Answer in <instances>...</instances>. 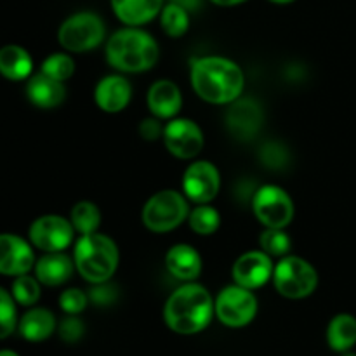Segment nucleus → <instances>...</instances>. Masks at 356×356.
I'll list each match as a JSON object with an SVG mask.
<instances>
[{"label": "nucleus", "mask_w": 356, "mask_h": 356, "mask_svg": "<svg viewBox=\"0 0 356 356\" xmlns=\"http://www.w3.org/2000/svg\"><path fill=\"white\" fill-rule=\"evenodd\" d=\"M191 86L207 103L229 104L243 92L245 76L232 59L205 56L191 63Z\"/></svg>", "instance_id": "f257e3e1"}, {"label": "nucleus", "mask_w": 356, "mask_h": 356, "mask_svg": "<svg viewBox=\"0 0 356 356\" xmlns=\"http://www.w3.org/2000/svg\"><path fill=\"white\" fill-rule=\"evenodd\" d=\"M214 313V301L207 289L190 282L170 294L163 318L172 332L191 336L207 329Z\"/></svg>", "instance_id": "f03ea898"}, {"label": "nucleus", "mask_w": 356, "mask_h": 356, "mask_svg": "<svg viewBox=\"0 0 356 356\" xmlns=\"http://www.w3.org/2000/svg\"><path fill=\"white\" fill-rule=\"evenodd\" d=\"M160 49L155 38L138 26H129L111 35L106 59L113 68L125 73H141L159 61Z\"/></svg>", "instance_id": "7ed1b4c3"}, {"label": "nucleus", "mask_w": 356, "mask_h": 356, "mask_svg": "<svg viewBox=\"0 0 356 356\" xmlns=\"http://www.w3.org/2000/svg\"><path fill=\"white\" fill-rule=\"evenodd\" d=\"M118 247L101 233L82 235L73 250L75 268L89 284H104L118 268Z\"/></svg>", "instance_id": "20e7f679"}, {"label": "nucleus", "mask_w": 356, "mask_h": 356, "mask_svg": "<svg viewBox=\"0 0 356 356\" xmlns=\"http://www.w3.org/2000/svg\"><path fill=\"white\" fill-rule=\"evenodd\" d=\"M190 216L188 200L176 190H162L153 195L143 209V222L153 233L176 229Z\"/></svg>", "instance_id": "39448f33"}, {"label": "nucleus", "mask_w": 356, "mask_h": 356, "mask_svg": "<svg viewBox=\"0 0 356 356\" xmlns=\"http://www.w3.org/2000/svg\"><path fill=\"white\" fill-rule=\"evenodd\" d=\"M273 282L284 298L302 299L315 292L318 273L308 261L298 256H287L275 266Z\"/></svg>", "instance_id": "423d86ee"}, {"label": "nucleus", "mask_w": 356, "mask_h": 356, "mask_svg": "<svg viewBox=\"0 0 356 356\" xmlns=\"http://www.w3.org/2000/svg\"><path fill=\"white\" fill-rule=\"evenodd\" d=\"M104 23L97 14L76 13L59 28V44L70 52H87L103 42Z\"/></svg>", "instance_id": "0eeeda50"}, {"label": "nucleus", "mask_w": 356, "mask_h": 356, "mask_svg": "<svg viewBox=\"0 0 356 356\" xmlns=\"http://www.w3.org/2000/svg\"><path fill=\"white\" fill-rule=\"evenodd\" d=\"M214 312L219 322L232 329L245 327L256 318L257 299L250 289L240 285H229L214 301Z\"/></svg>", "instance_id": "6e6552de"}, {"label": "nucleus", "mask_w": 356, "mask_h": 356, "mask_svg": "<svg viewBox=\"0 0 356 356\" xmlns=\"http://www.w3.org/2000/svg\"><path fill=\"white\" fill-rule=\"evenodd\" d=\"M252 209L256 218L266 228L284 229L294 219V202L291 195L275 184H266L256 191Z\"/></svg>", "instance_id": "1a4fd4ad"}, {"label": "nucleus", "mask_w": 356, "mask_h": 356, "mask_svg": "<svg viewBox=\"0 0 356 356\" xmlns=\"http://www.w3.org/2000/svg\"><path fill=\"white\" fill-rule=\"evenodd\" d=\"M73 228L72 221L63 216L47 214L35 219L30 226V242L44 252H63L72 243Z\"/></svg>", "instance_id": "9d476101"}, {"label": "nucleus", "mask_w": 356, "mask_h": 356, "mask_svg": "<svg viewBox=\"0 0 356 356\" xmlns=\"http://www.w3.org/2000/svg\"><path fill=\"white\" fill-rule=\"evenodd\" d=\"M221 188V176L214 163L200 162L191 163L183 176V190L188 200L195 204H209L214 200Z\"/></svg>", "instance_id": "9b49d317"}, {"label": "nucleus", "mask_w": 356, "mask_h": 356, "mask_svg": "<svg viewBox=\"0 0 356 356\" xmlns=\"http://www.w3.org/2000/svg\"><path fill=\"white\" fill-rule=\"evenodd\" d=\"M163 141L167 149L181 160L193 159L204 148L202 129L188 118H172L163 127Z\"/></svg>", "instance_id": "f8f14e48"}, {"label": "nucleus", "mask_w": 356, "mask_h": 356, "mask_svg": "<svg viewBox=\"0 0 356 356\" xmlns=\"http://www.w3.org/2000/svg\"><path fill=\"white\" fill-rule=\"evenodd\" d=\"M275 266L271 257L263 250H252L240 256L233 264V280L240 287L254 291L259 289L273 277Z\"/></svg>", "instance_id": "ddd939ff"}, {"label": "nucleus", "mask_w": 356, "mask_h": 356, "mask_svg": "<svg viewBox=\"0 0 356 356\" xmlns=\"http://www.w3.org/2000/svg\"><path fill=\"white\" fill-rule=\"evenodd\" d=\"M35 266V256L30 243L13 233L0 235V275L19 277Z\"/></svg>", "instance_id": "4468645a"}, {"label": "nucleus", "mask_w": 356, "mask_h": 356, "mask_svg": "<svg viewBox=\"0 0 356 356\" xmlns=\"http://www.w3.org/2000/svg\"><path fill=\"white\" fill-rule=\"evenodd\" d=\"M226 111V125L235 138L252 139L263 125V110L252 97L235 99Z\"/></svg>", "instance_id": "2eb2a0df"}, {"label": "nucleus", "mask_w": 356, "mask_h": 356, "mask_svg": "<svg viewBox=\"0 0 356 356\" xmlns=\"http://www.w3.org/2000/svg\"><path fill=\"white\" fill-rule=\"evenodd\" d=\"M132 87L125 76L108 75L99 80L94 90V99L97 106L106 113H118L125 110L131 101Z\"/></svg>", "instance_id": "dca6fc26"}, {"label": "nucleus", "mask_w": 356, "mask_h": 356, "mask_svg": "<svg viewBox=\"0 0 356 356\" xmlns=\"http://www.w3.org/2000/svg\"><path fill=\"white\" fill-rule=\"evenodd\" d=\"M146 103L156 118H172L179 113L183 96L172 80H159L149 87Z\"/></svg>", "instance_id": "f3484780"}, {"label": "nucleus", "mask_w": 356, "mask_h": 356, "mask_svg": "<svg viewBox=\"0 0 356 356\" xmlns=\"http://www.w3.org/2000/svg\"><path fill=\"white\" fill-rule=\"evenodd\" d=\"M35 277L47 287H58L72 278L75 261L63 252H47L35 263Z\"/></svg>", "instance_id": "a211bd4d"}, {"label": "nucleus", "mask_w": 356, "mask_h": 356, "mask_svg": "<svg viewBox=\"0 0 356 356\" xmlns=\"http://www.w3.org/2000/svg\"><path fill=\"white\" fill-rule=\"evenodd\" d=\"M26 96L35 106L44 108H56L65 101L66 89L63 82L51 79L45 73H37V75L30 76L26 83Z\"/></svg>", "instance_id": "6ab92c4d"}, {"label": "nucleus", "mask_w": 356, "mask_h": 356, "mask_svg": "<svg viewBox=\"0 0 356 356\" xmlns=\"http://www.w3.org/2000/svg\"><path fill=\"white\" fill-rule=\"evenodd\" d=\"M165 266L170 275L184 282H193L202 273V257L188 243H177L167 252Z\"/></svg>", "instance_id": "aec40b11"}, {"label": "nucleus", "mask_w": 356, "mask_h": 356, "mask_svg": "<svg viewBox=\"0 0 356 356\" xmlns=\"http://www.w3.org/2000/svg\"><path fill=\"white\" fill-rule=\"evenodd\" d=\"M162 6L163 0H111L117 17L129 26H139L152 21L160 14Z\"/></svg>", "instance_id": "412c9836"}, {"label": "nucleus", "mask_w": 356, "mask_h": 356, "mask_svg": "<svg viewBox=\"0 0 356 356\" xmlns=\"http://www.w3.org/2000/svg\"><path fill=\"white\" fill-rule=\"evenodd\" d=\"M19 334L30 343L49 339L56 330V318L49 309L33 308L24 313L19 320Z\"/></svg>", "instance_id": "4be33fe9"}, {"label": "nucleus", "mask_w": 356, "mask_h": 356, "mask_svg": "<svg viewBox=\"0 0 356 356\" xmlns=\"http://www.w3.org/2000/svg\"><path fill=\"white\" fill-rule=\"evenodd\" d=\"M33 70V61L26 49L19 47V45H6L0 49V73L6 79L14 80H24L31 75Z\"/></svg>", "instance_id": "5701e85b"}, {"label": "nucleus", "mask_w": 356, "mask_h": 356, "mask_svg": "<svg viewBox=\"0 0 356 356\" xmlns=\"http://www.w3.org/2000/svg\"><path fill=\"white\" fill-rule=\"evenodd\" d=\"M327 343L334 351H350L356 344V318L348 313L334 316L327 327Z\"/></svg>", "instance_id": "b1692460"}, {"label": "nucleus", "mask_w": 356, "mask_h": 356, "mask_svg": "<svg viewBox=\"0 0 356 356\" xmlns=\"http://www.w3.org/2000/svg\"><path fill=\"white\" fill-rule=\"evenodd\" d=\"M160 23H162L163 31L169 37L179 38L188 31V26H190V14H188V10L184 7L170 2L160 10Z\"/></svg>", "instance_id": "393cba45"}, {"label": "nucleus", "mask_w": 356, "mask_h": 356, "mask_svg": "<svg viewBox=\"0 0 356 356\" xmlns=\"http://www.w3.org/2000/svg\"><path fill=\"white\" fill-rule=\"evenodd\" d=\"M72 225L75 232L80 235H89V233H96L101 225V212L96 204L92 202H79L75 207L72 209Z\"/></svg>", "instance_id": "a878e982"}, {"label": "nucleus", "mask_w": 356, "mask_h": 356, "mask_svg": "<svg viewBox=\"0 0 356 356\" xmlns=\"http://www.w3.org/2000/svg\"><path fill=\"white\" fill-rule=\"evenodd\" d=\"M191 229L198 235H212L218 232L219 225H221V216L214 207L207 204H198L193 211L188 216Z\"/></svg>", "instance_id": "bb28decb"}, {"label": "nucleus", "mask_w": 356, "mask_h": 356, "mask_svg": "<svg viewBox=\"0 0 356 356\" xmlns=\"http://www.w3.org/2000/svg\"><path fill=\"white\" fill-rule=\"evenodd\" d=\"M13 298L21 306H33L40 299V285L37 277L30 275H19L13 284Z\"/></svg>", "instance_id": "cd10ccee"}, {"label": "nucleus", "mask_w": 356, "mask_h": 356, "mask_svg": "<svg viewBox=\"0 0 356 356\" xmlns=\"http://www.w3.org/2000/svg\"><path fill=\"white\" fill-rule=\"evenodd\" d=\"M259 245L263 252H266L268 256H285L291 250L292 240L284 229L268 228L259 236Z\"/></svg>", "instance_id": "c85d7f7f"}, {"label": "nucleus", "mask_w": 356, "mask_h": 356, "mask_svg": "<svg viewBox=\"0 0 356 356\" xmlns=\"http://www.w3.org/2000/svg\"><path fill=\"white\" fill-rule=\"evenodd\" d=\"M42 73H45L51 79L59 80V82H65L75 72V63L70 58L68 54H63V52H58V54H51L44 63H42Z\"/></svg>", "instance_id": "c756f323"}, {"label": "nucleus", "mask_w": 356, "mask_h": 356, "mask_svg": "<svg viewBox=\"0 0 356 356\" xmlns=\"http://www.w3.org/2000/svg\"><path fill=\"white\" fill-rule=\"evenodd\" d=\"M17 315L13 294L0 287V339H6L16 330Z\"/></svg>", "instance_id": "7c9ffc66"}, {"label": "nucleus", "mask_w": 356, "mask_h": 356, "mask_svg": "<svg viewBox=\"0 0 356 356\" xmlns=\"http://www.w3.org/2000/svg\"><path fill=\"white\" fill-rule=\"evenodd\" d=\"M261 160L264 162V165L270 167V169H282V167L287 165L289 162V152L285 146H282L280 143H266V145L261 148L259 153Z\"/></svg>", "instance_id": "2f4dec72"}, {"label": "nucleus", "mask_w": 356, "mask_h": 356, "mask_svg": "<svg viewBox=\"0 0 356 356\" xmlns=\"http://www.w3.org/2000/svg\"><path fill=\"white\" fill-rule=\"evenodd\" d=\"M87 302H89V296L80 289H66L59 298V306L68 315H79L86 309Z\"/></svg>", "instance_id": "473e14b6"}, {"label": "nucleus", "mask_w": 356, "mask_h": 356, "mask_svg": "<svg viewBox=\"0 0 356 356\" xmlns=\"http://www.w3.org/2000/svg\"><path fill=\"white\" fill-rule=\"evenodd\" d=\"M59 336L66 343H76L83 336V322L76 315L66 316L59 325Z\"/></svg>", "instance_id": "72a5a7b5"}, {"label": "nucleus", "mask_w": 356, "mask_h": 356, "mask_svg": "<svg viewBox=\"0 0 356 356\" xmlns=\"http://www.w3.org/2000/svg\"><path fill=\"white\" fill-rule=\"evenodd\" d=\"M89 299L97 306H108L117 299V287L113 285H108L106 282L104 284H94V287L90 289Z\"/></svg>", "instance_id": "f704fd0d"}, {"label": "nucleus", "mask_w": 356, "mask_h": 356, "mask_svg": "<svg viewBox=\"0 0 356 356\" xmlns=\"http://www.w3.org/2000/svg\"><path fill=\"white\" fill-rule=\"evenodd\" d=\"M139 134L146 141H155L160 136H163V127L160 124V118H145L141 122V125H139Z\"/></svg>", "instance_id": "c9c22d12"}, {"label": "nucleus", "mask_w": 356, "mask_h": 356, "mask_svg": "<svg viewBox=\"0 0 356 356\" xmlns=\"http://www.w3.org/2000/svg\"><path fill=\"white\" fill-rule=\"evenodd\" d=\"M170 2L177 3V6H181V7H184V9L190 13V10H197L198 7H200L202 0H170Z\"/></svg>", "instance_id": "e433bc0d"}, {"label": "nucleus", "mask_w": 356, "mask_h": 356, "mask_svg": "<svg viewBox=\"0 0 356 356\" xmlns=\"http://www.w3.org/2000/svg\"><path fill=\"white\" fill-rule=\"evenodd\" d=\"M212 2L222 7H229V6H238V3L245 2V0H212Z\"/></svg>", "instance_id": "4c0bfd02"}, {"label": "nucleus", "mask_w": 356, "mask_h": 356, "mask_svg": "<svg viewBox=\"0 0 356 356\" xmlns=\"http://www.w3.org/2000/svg\"><path fill=\"white\" fill-rule=\"evenodd\" d=\"M0 356H19L13 350H0Z\"/></svg>", "instance_id": "58836bf2"}, {"label": "nucleus", "mask_w": 356, "mask_h": 356, "mask_svg": "<svg viewBox=\"0 0 356 356\" xmlns=\"http://www.w3.org/2000/svg\"><path fill=\"white\" fill-rule=\"evenodd\" d=\"M270 2H275V3H291V2H294V0H270Z\"/></svg>", "instance_id": "ea45409f"}, {"label": "nucleus", "mask_w": 356, "mask_h": 356, "mask_svg": "<svg viewBox=\"0 0 356 356\" xmlns=\"http://www.w3.org/2000/svg\"><path fill=\"white\" fill-rule=\"evenodd\" d=\"M343 356H356V353H351V351H344Z\"/></svg>", "instance_id": "a19ab883"}]
</instances>
